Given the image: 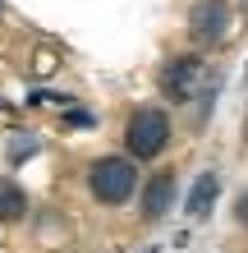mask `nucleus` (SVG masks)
I'll list each match as a JSON object with an SVG mask.
<instances>
[{
    "instance_id": "4",
    "label": "nucleus",
    "mask_w": 248,
    "mask_h": 253,
    "mask_svg": "<svg viewBox=\"0 0 248 253\" xmlns=\"http://www.w3.org/2000/svg\"><path fill=\"white\" fill-rule=\"evenodd\" d=\"M198 74H202V60L198 55H175V60L161 69V92L170 101H188L198 87Z\"/></svg>"
},
{
    "instance_id": "3",
    "label": "nucleus",
    "mask_w": 248,
    "mask_h": 253,
    "mask_svg": "<svg viewBox=\"0 0 248 253\" xmlns=\"http://www.w3.org/2000/svg\"><path fill=\"white\" fill-rule=\"evenodd\" d=\"M188 33H193V42H202V46L221 42L230 33V5L225 0H198L193 14H188Z\"/></svg>"
},
{
    "instance_id": "2",
    "label": "nucleus",
    "mask_w": 248,
    "mask_h": 253,
    "mask_svg": "<svg viewBox=\"0 0 248 253\" xmlns=\"http://www.w3.org/2000/svg\"><path fill=\"white\" fill-rule=\"evenodd\" d=\"M124 143H129V157H134V161L161 157L166 143H170V115H166L161 106H138L134 115H129Z\"/></svg>"
},
{
    "instance_id": "6",
    "label": "nucleus",
    "mask_w": 248,
    "mask_h": 253,
    "mask_svg": "<svg viewBox=\"0 0 248 253\" xmlns=\"http://www.w3.org/2000/svg\"><path fill=\"white\" fill-rule=\"evenodd\" d=\"M216 193H221V180H216V170H202L193 189H188V203H184V212L188 216H207L212 212V203H216Z\"/></svg>"
},
{
    "instance_id": "7",
    "label": "nucleus",
    "mask_w": 248,
    "mask_h": 253,
    "mask_svg": "<svg viewBox=\"0 0 248 253\" xmlns=\"http://www.w3.org/2000/svg\"><path fill=\"white\" fill-rule=\"evenodd\" d=\"M28 212V193L19 180H9V175H0V221H19Z\"/></svg>"
},
{
    "instance_id": "5",
    "label": "nucleus",
    "mask_w": 248,
    "mask_h": 253,
    "mask_svg": "<svg viewBox=\"0 0 248 253\" xmlns=\"http://www.w3.org/2000/svg\"><path fill=\"white\" fill-rule=\"evenodd\" d=\"M170 207H175V175L161 170V175L147 180V189H142V216L156 221V216H166Z\"/></svg>"
},
{
    "instance_id": "9",
    "label": "nucleus",
    "mask_w": 248,
    "mask_h": 253,
    "mask_svg": "<svg viewBox=\"0 0 248 253\" xmlns=\"http://www.w3.org/2000/svg\"><path fill=\"white\" fill-rule=\"evenodd\" d=\"M28 152H33V138H19V143H14V161H23Z\"/></svg>"
},
{
    "instance_id": "8",
    "label": "nucleus",
    "mask_w": 248,
    "mask_h": 253,
    "mask_svg": "<svg viewBox=\"0 0 248 253\" xmlns=\"http://www.w3.org/2000/svg\"><path fill=\"white\" fill-rule=\"evenodd\" d=\"M235 216H239V226H244V230H248V193H244V198H239V203H235Z\"/></svg>"
},
{
    "instance_id": "1",
    "label": "nucleus",
    "mask_w": 248,
    "mask_h": 253,
    "mask_svg": "<svg viewBox=\"0 0 248 253\" xmlns=\"http://www.w3.org/2000/svg\"><path fill=\"white\" fill-rule=\"evenodd\" d=\"M87 189H92L97 203L120 207V203L134 198V189H138V166L129 157H101V161H92V170H87Z\"/></svg>"
}]
</instances>
